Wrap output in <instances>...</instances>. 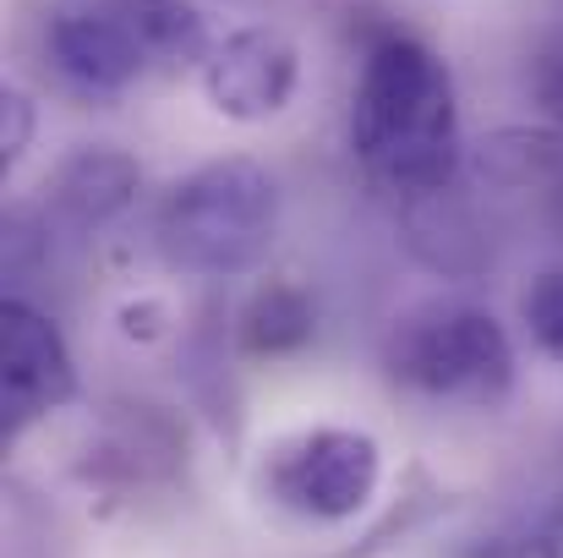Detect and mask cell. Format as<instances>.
I'll list each match as a JSON object with an SVG mask.
<instances>
[{"label": "cell", "mask_w": 563, "mask_h": 558, "mask_svg": "<svg viewBox=\"0 0 563 558\" xmlns=\"http://www.w3.org/2000/svg\"><path fill=\"white\" fill-rule=\"evenodd\" d=\"M351 149L383 186L427 197L460 165L454 77L410 33H383L351 94Z\"/></svg>", "instance_id": "6da1fadb"}, {"label": "cell", "mask_w": 563, "mask_h": 558, "mask_svg": "<svg viewBox=\"0 0 563 558\" xmlns=\"http://www.w3.org/2000/svg\"><path fill=\"white\" fill-rule=\"evenodd\" d=\"M49 61L82 94H121L154 66L202 55V17L187 0H66L44 33Z\"/></svg>", "instance_id": "7a4b0ae2"}, {"label": "cell", "mask_w": 563, "mask_h": 558, "mask_svg": "<svg viewBox=\"0 0 563 558\" xmlns=\"http://www.w3.org/2000/svg\"><path fill=\"white\" fill-rule=\"evenodd\" d=\"M279 225V192L246 160L202 165L159 208V247L191 274H241L252 269Z\"/></svg>", "instance_id": "3957f363"}, {"label": "cell", "mask_w": 563, "mask_h": 558, "mask_svg": "<svg viewBox=\"0 0 563 558\" xmlns=\"http://www.w3.org/2000/svg\"><path fill=\"white\" fill-rule=\"evenodd\" d=\"M471 558H563V493H553L537 515L515 521L509 532L476 543Z\"/></svg>", "instance_id": "30bf717a"}, {"label": "cell", "mask_w": 563, "mask_h": 558, "mask_svg": "<svg viewBox=\"0 0 563 558\" xmlns=\"http://www.w3.org/2000/svg\"><path fill=\"white\" fill-rule=\"evenodd\" d=\"M520 313H526V324H531V340H537L553 362H563V269H548V274L526 291Z\"/></svg>", "instance_id": "8fae6325"}, {"label": "cell", "mask_w": 563, "mask_h": 558, "mask_svg": "<svg viewBox=\"0 0 563 558\" xmlns=\"http://www.w3.org/2000/svg\"><path fill=\"white\" fill-rule=\"evenodd\" d=\"M0 362H5V433L11 438L33 427L44 411H55L77 383L66 340L27 302H5L0 313Z\"/></svg>", "instance_id": "52a82bcc"}, {"label": "cell", "mask_w": 563, "mask_h": 558, "mask_svg": "<svg viewBox=\"0 0 563 558\" xmlns=\"http://www.w3.org/2000/svg\"><path fill=\"white\" fill-rule=\"evenodd\" d=\"M246 351H268V357H279V351H296L307 335H312V307L290 291V285H274V291H263L252 307H246Z\"/></svg>", "instance_id": "9c48e42d"}, {"label": "cell", "mask_w": 563, "mask_h": 558, "mask_svg": "<svg viewBox=\"0 0 563 558\" xmlns=\"http://www.w3.org/2000/svg\"><path fill=\"white\" fill-rule=\"evenodd\" d=\"M296 77H301V61H296V44L274 28H241L230 33L208 66H202V88L213 99L219 116L230 121H263V116H279L296 94Z\"/></svg>", "instance_id": "8992f818"}, {"label": "cell", "mask_w": 563, "mask_h": 558, "mask_svg": "<svg viewBox=\"0 0 563 558\" xmlns=\"http://www.w3.org/2000/svg\"><path fill=\"white\" fill-rule=\"evenodd\" d=\"M388 368L432 400L493 405L515 383V351L509 335L476 307H421L394 329Z\"/></svg>", "instance_id": "277c9868"}, {"label": "cell", "mask_w": 563, "mask_h": 558, "mask_svg": "<svg viewBox=\"0 0 563 558\" xmlns=\"http://www.w3.org/2000/svg\"><path fill=\"white\" fill-rule=\"evenodd\" d=\"M137 192V165L126 154H110V149H88L77 160L60 165L55 176V203L77 219V225H99L110 214H121Z\"/></svg>", "instance_id": "ba28073f"}, {"label": "cell", "mask_w": 563, "mask_h": 558, "mask_svg": "<svg viewBox=\"0 0 563 558\" xmlns=\"http://www.w3.org/2000/svg\"><path fill=\"white\" fill-rule=\"evenodd\" d=\"M27 127H33V105H27L22 94H5V160H16V154H22Z\"/></svg>", "instance_id": "4fadbf2b"}, {"label": "cell", "mask_w": 563, "mask_h": 558, "mask_svg": "<svg viewBox=\"0 0 563 558\" xmlns=\"http://www.w3.org/2000/svg\"><path fill=\"white\" fill-rule=\"evenodd\" d=\"M531 99H537V110L563 132V33L542 39L537 55H531Z\"/></svg>", "instance_id": "7c38bea8"}, {"label": "cell", "mask_w": 563, "mask_h": 558, "mask_svg": "<svg viewBox=\"0 0 563 558\" xmlns=\"http://www.w3.org/2000/svg\"><path fill=\"white\" fill-rule=\"evenodd\" d=\"M377 444L351 427H318L268 460V493L307 521H345L377 493Z\"/></svg>", "instance_id": "5b68a950"}]
</instances>
